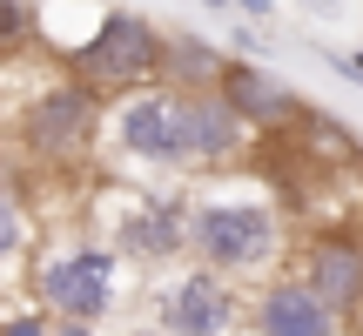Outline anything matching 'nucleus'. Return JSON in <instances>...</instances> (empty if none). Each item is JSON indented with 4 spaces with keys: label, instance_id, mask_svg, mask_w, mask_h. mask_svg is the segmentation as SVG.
I'll return each instance as SVG.
<instances>
[{
    "label": "nucleus",
    "instance_id": "f257e3e1",
    "mask_svg": "<svg viewBox=\"0 0 363 336\" xmlns=\"http://www.w3.org/2000/svg\"><path fill=\"white\" fill-rule=\"evenodd\" d=\"M289 235L269 195L256 189H195L189 195V256L208 262L216 276L242 283V276H269L283 262Z\"/></svg>",
    "mask_w": 363,
    "mask_h": 336
},
{
    "label": "nucleus",
    "instance_id": "f03ea898",
    "mask_svg": "<svg viewBox=\"0 0 363 336\" xmlns=\"http://www.w3.org/2000/svg\"><path fill=\"white\" fill-rule=\"evenodd\" d=\"M94 155L135 168V175H182L189 162V128H182V88L169 81H135L101 101V148Z\"/></svg>",
    "mask_w": 363,
    "mask_h": 336
},
{
    "label": "nucleus",
    "instance_id": "7ed1b4c3",
    "mask_svg": "<svg viewBox=\"0 0 363 336\" xmlns=\"http://www.w3.org/2000/svg\"><path fill=\"white\" fill-rule=\"evenodd\" d=\"M27 289L48 316H74V323H108L121 303V249L101 235H61L40 242L27 262Z\"/></svg>",
    "mask_w": 363,
    "mask_h": 336
},
{
    "label": "nucleus",
    "instance_id": "20e7f679",
    "mask_svg": "<svg viewBox=\"0 0 363 336\" xmlns=\"http://www.w3.org/2000/svg\"><path fill=\"white\" fill-rule=\"evenodd\" d=\"M101 101H108V94L88 88L81 74L48 81V88L27 94L21 128H13V135H21V148L40 168H74V162H88L94 148H101Z\"/></svg>",
    "mask_w": 363,
    "mask_h": 336
},
{
    "label": "nucleus",
    "instance_id": "39448f33",
    "mask_svg": "<svg viewBox=\"0 0 363 336\" xmlns=\"http://www.w3.org/2000/svg\"><path fill=\"white\" fill-rule=\"evenodd\" d=\"M67 67H74L88 88H101V94L135 88V81H155V67H162V34H155V21H142V13L108 7L101 21H94V34L67 47Z\"/></svg>",
    "mask_w": 363,
    "mask_h": 336
},
{
    "label": "nucleus",
    "instance_id": "423d86ee",
    "mask_svg": "<svg viewBox=\"0 0 363 336\" xmlns=\"http://www.w3.org/2000/svg\"><path fill=\"white\" fill-rule=\"evenodd\" d=\"M148 310H155L162 336H229L242 323V296H235L229 276H216L208 262H189V269L162 276L148 289Z\"/></svg>",
    "mask_w": 363,
    "mask_h": 336
},
{
    "label": "nucleus",
    "instance_id": "0eeeda50",
    "mask_svg": "<svg viewBox=\"0 0 363 336\" xmlns=\"http://www.w3.org/2000/svg\"><path fill=\"white\" fill-rule=\"evenodd\" d=\"M256 336H343V316L316 296L303 276H269L256 283V296L242 303Z\"/></svg>",
    "mask_w": 363,
    "mask_h": 336
},
{
    "label": "nucleus",
    "instance_id": "6e6552de",
    "mask_svg": "<svg viewBox=\"0 0 363 336\" xmlns=\"http://www.w3.org/2000/svg\"><path fill=\"white\" fill-rule=\"evenodd\" d=\"M296 276L343 316V323L363 316V242L357 235H310V242L296 249Z\"/></svg>",
    "mask_w": 363,
    "mask_h": 336
},
{
    "label": "nucleus",
    "instance_id": "1a4fd4ad",
    "mask_svg": "<svg viewBox=\"0 0 363 336\" xmlns=\"http://www.w3.org/2000/svg\"><path fill=\"white\" fill-rule=\"evenodd\" d=\"M182 128H189V162L195 168H235L249 148V121L208 88H182Z\"/></svg>",
    "mask_w": 363,
    "mask_h": 336
},
{
    "label": "nucleus",
    "instance_id": "9d476101",
    "mask_svg": "<svg viewBox=\"0 0 363 336\" xmlns=\"http://www.w3.org/2000/svg\"><path fill=\"white\" fill-rule=\"evenodd\" d=\"M121 262H148V269H162V262L189 256V195H148V202H128V222H121L115 235Z\"/></svg>",
    "mask_w": 363,
    "mask_h": 336
},
{
    "label": "nucleus",
    "instance_id": "9b49d317",
    "mask_svg": "<svg viewBox=\"0 0 363 336\" xmlns=\"http://www.w3.org/2000/svg\"><path fill=\"white\" fill-rule=\"evenodd\" d=\"M216 94L249 121V128H262V135L289 128V121H296V108H303V94H296V88H283V81H276L269 67H256V61H222Z\"/></svg>",
    "mask_w": 363,
    "mask_h": 336
},
{
    "label": "nucleus",
    "instance_id": "f8f14e48",
    "mask_svg": "<svg viewBox=\"0 0 363 336\" xmlns=\"http://www.w3.org/2000/svg\"><path fill=\"white\" fill-rule=\"evenodd\" d=\"M276 135H289L296 155L316 162V168H357V135L343 128V121H330L323 108H296V121L276 128Z\"/></svg>",
    "mask_w": 363,
    "mask_h": 336
},
{
    "label": "nucleus",
    "instance_id": "ddd939ff",
    "mask_svg": "<svg viewBox=\"0 0 363 336\" xmlns=\"http://www.w3.org/2000/svg\"><path fill=\"white\" fill-rule=\"evenodd\" d=\"M169 88H208L222 74V54L195 34H162V67H155Z\"/></svg>",
    "mask_w": 363,
    "mask_h": 336
},
{
    "label": "nucleus",
    "instance_id": "4468645a",
    "mask_svg": "<svg viewBox=\"0 0 363 336\" xmlns=\"http://www.w3.org/2000/svg\"><path fill=\"white\" fill-rule=\"evenodd\" d=\"M34 249V215H27V195L0 181V276Z\"/></svg>",
    "mask_w": 363,
    "mask_h": 336
},
{
    "label": "nucleus",
    "instance_id": "2eb2a0df",
    "mask_svg": "<svg viewBox=\"0 0 363 336\" xmlns=\"http://www.w3.org/2000/svg\"><path fill=\"white\" fill-rule=\"evenodd\" d=\"M40 34V7L34 0H0V54H21Z\"/></svg>",
    "mask_w": 363,
    "mask_h": 336
},
{
    "label": "nucleus",
    "instance_id": "dca6fc26",
    "mask_svg": "<svg viewBox=\"0 0 363 336\" xmlns=\"http://www.w3.org/2000/svg\"><path fill=\"white\" fill-rule=\"evenodd\" d=\"M48 323H54L48 310H21V316H7V323H0V336H48Z\"/></svg>",
    "mask_w": 363,
    "mask_h": 336
},
{
    "label": "nucleus",
    "instance_id": "f3484780",
    "mask_svg": "<svg viewBox=\"0 0 363 336\" xmlns=\"http://www.w3.org/2000/svg\"><path fill=\"white\" fill-rule=\"evenodd\" d=\"M208 7H235V13H249V21H269L276 0H208Z\"/></svg>",
    "mask_w": 363,
    "mask_h": 336
},
{
    "label": "nucleus",
    "instance_id": "a211bd4d",
    "mask_svg": "<svg viewBox=\"0 0 363 336\" xmlns=\"http://www.w3.org/2000/svg\"><path fill=\"white\" fill-rule=\"evenodd\" d=\"M48 336H94V323H74V316H54Z\"/></svg>",
    "mask_w": 363,
    "mask_h": 336
},
{
    "label": "nucleus",
    "instance_id": "6ab92c4d",
    "mask_svg": "<svg viewBox=\"0 0 363 336\" xmlns=\"http://www.w3.org/2000/svg\"><path fill=\"white\" fill-rule=\"evenodd\" d=\"M303 7H310V13H330V7H337V0H303Z\"/></svg>",
    "mask_w": 363,
    "mask_h": 336
},
{
    "label": "nucleus",
    "instance_id": "aec40b11",
    "mask_svg": "<svg viewBox=\"0 0 363 336\" xmlns=\"http://www.w3.org/2000/svg\"><path fill=\"white\" fill-rule=\"evenodd\" d=\"M343 67H350V74H357V81H363V54H350V61H343Z\"/></svg>",
    "mask_w": 363,
    "mask_h": 336
}]
</instances>
